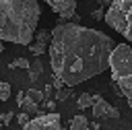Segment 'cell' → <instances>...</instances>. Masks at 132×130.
I'll return each mask as SVG.
<instances>
[{
	"label": "cell",
	"instance_id": "1",
	"mask_svg": "<svg viewBox=\"0 0 132 130\" xmlns=\"http://www.w3.org/2000/svg\"><path fill=\"white\" fill-rule=\"evenodd\" d=\"M113 47L116 43L109 35L78 23L62 21L52 29V72L62 85L74 87L107 70Z\"/></svg>",
	"mask_w": 132,
	"mask_h": 130
},
{
	"label": "cell",
	"instance_id": "2",
	"mask_svg": "<svg viewBox=\"0 0 132 130\" xmlns=\"http://www.w3.org/2000/svg\"><path fill=\"white\" fill-rule=\"evenodd\" d=\"M41 17L39 0H0V39L29 45Z\"/></svg>",
	"mask_w": 132,
	"mask_h": 130
},
{
	"label": "cell",
	"instance_id": "3",
	"mask_svg": "<svg viewBox=\"0 0 132 130\" xmlns=\"http://www.w3.org/2000/svg\"><path fill=\"white\" fill-rule=\"evenodd\" d=\"M111 80L118 85L124 97L132 95V47L128 43H118L109 58Z\"/></svg>",
	"mask_w": 132,
	"mask_h": 130
},
{
	"label": "cell",
	"instance_id": "4",
	"mask_svg": "<svg viewBox=\"0 0 132 130\" xmlns=\"http://www.w3.org/2000/svg\"><path fill=\"white\" fill-rule=\"evenodd\" d=\"M105 23L132 41V0H116L105 12Z\"/></svg>",
	"mask_w": 132,
	"mask_h": 130
},
{
	"label": "cell",
	"instance_id": "5",
	"mask_svg": "<svg viewBox=\"0 0 132 130\" xmlns=\"http://www.w3.org/2000/svg\"><path fill=\"white\" fill-rule=\"evenodd\" d=\"M23 130H64V128H62V122H60V113L52 111V113L35 116L33 120H29V124Z\"/></svg>",
	"mask_w": 132,
	"mask_h": 130
},
{
	"label": "cell",
	"instance_id": "6",
	"mask_svg": "<svg viewBox=\"0 0 132 130\" xmlns=\"http://www.w3.org/2000/svg\"><path fill=\"white\" fill-rule=\"evenodd\" d=\"M60 21H70L76 17V0H45Z\"/></svg>",
	"mask_w": 132,
	"mask_h": 130
},
{
	"label": "cell",
	"instance_id": "7",
	"mask_svg": "<svg viewBox=\"0 0 132 130\" xmlns=\"http://www.w3.org/2000/svg\"><path fill=\"white\" fill-rule=\"evenodd\" d=\"M93 116L97 118V120H109V118H120V109L118 107H113L111 103H107L101 95H93Z\"/></svg>",
	"mask_w": 132,
	"mask_h": 130
},
{
	"label": "cell",
	"instance_id": "8",
	"mask_svg": "<svg viewBox=\"0 0 132 130\" xmlns=\"http://www.w3.org/2000/svg\"><path fill=\"white\" fill-rule=\"evenodd\" d=\"M16 103H19V105H21V109H23V111H27L29 116L39 111V103H37L31 95H27V93H19V95H16Z\"/></svg>",
	"mask_w": 132,
	"mask_h": 130
},
{
	"label": "cell",
	"instance_id": "9",
	"mask_svg": "<svg viewBox=\"0 0 132 130\" xmlns=\"http://www.w3.org/2000/svg\"><path fill=\"white\" fill-rule=\"evenodd\" d=\"M70 130H91V124L85 116H74L70 120Z\"/></svg>",
	"mask_w": 132,
	"mask_h": 130
},
{
	"label": "cell",
	"instance_id": "10",
	"mask_svg": "<svg viewBox=\"0 0 132 130\" xmlns=\"http://www.w3.org/2000/svg\"><path fill=\"white\" fill-rule=\"evenodd\" d=\"M93 95H89V93H82L78 99H76V107L78 109H87V107H93Z\"/></svg>",
	"mask_w": 132,
	"mask_h": 130
},
{
	"label": "cell",
	"instance_id": "11",
	"mask_svg": "<svg viewBox=\"0 0 132 130\" xmlns=\"http://www.w3.org/2000/svg\"><path fill=\"white\" fill-rule=\"evenodd\" d=\"M29 50H31V54H35V56H41V54H45L47 43H41V41H31V43H29Z\"/></svg>",
	"mask_w": 132,
	"mask_h": 130
},
{
	"label": "cell",
	"instance_id": "12",
	"mask_svg": "<svg viewBox=\"0 0 132 130\" xmlns=\"http://www.w3.org/2000/svg\"><path fill=\"white\" fill-rule=\"evenodd\" d=\"M35 41H41V43H47V45H50L52 33H50L47 29H39V31H35Z\"/></svg>",
	"mask_w": 132,
	"mask_h": 130
},
{
	"label": "cell",
	"instance_id": "13",
	"mask_svg": "<svg viewBox=\"0 0 132 130\" xmlns=\"http://www.w3.org/2000/svg\"><path fill=\"white\" fill-rule=\"evenodd\" d=\"M10 97V85L0 78V101H6Z\"/></svg>",
	"mask_w": 132,
	"mask_h": 130
},
{
	"label": "cell",
	"instance_id": "14",
	"mask_svg": "<svg viewBox=\"0 0 132 130\" xmlns=\"http://www.w3.org/2000/svg\"><path fill=\"white\" fill-rule=\"evenodd\" d=\"M29 60L27 58H16V60H12L10 62V68H25V70H29Z\"/></svg>",
	"mask_w": 132,
	"mask_h": 130
},
{
	"label": "cell",
	"instance_id": "15",
	"mask_svg": "<svg viewBox=\"0 0 132 130\" xmlns=\"http://www.w3.org/2000/svg\"><path fill=\"white\" fill-rule=\"evenodd\" d=\"M27 95H31L37 103H41V99H43V93H41V91H37V89H29V91H27Z\"/></svg>",
	"mask_w": 132,
	"mask_h": 130
},
{
	"label": "cell",
	"instance_id": "16",
	"mask_svg": "<svg viewBox=\"0 0 132 130\" xmlns=\"http://www.w3.org/2000/svg\"><path fill=\"white\" fill-rule=\"evenodd\" d=\"M16 122H19V124H21V126L25 128V126L29 124V113H27V111H23V113H19V116H16Z\"/></svg>",
	"mask_w": 132,
	"mask_h": 130
},
{
	"label": "cell",
	"instance_id": "17",
	"mask_svg": "<svg viewBox=\"0 0 132 130\" xmlns=\"http://www.w3.org/2000/svg\"><path fill=\"white\" fill-rule=\"evenodd\" d=\"M91 17H93L95 21H101V19H105V12H103V8L99 6L97 10H93V12H91Z\"/></svg>",
	"mask_w": 132,
	"mask_h": 130
},
{
	"label": "cell",
	"instance_id": "18",
	"mask_svg": "<svg viewBox=\"0 0 132 130\" xmlns=\"http://www.w3.org/2000/svg\"><path fill=\"white\" fill-rule=\"evenodd\" d=\"M2 116V122H4V126H8L10 122H12V118H14V113L12 111H6V113H0Z\"/></svg>",
	"mask_w": 132,
	"mask_h": 130
},
{
	"label": "cell",
	"instance_id": "19",
	"mask_svg": "<svg viewBox=\"0 0 132 130\" xmlns=\"http://www.w3.org/2000/svg\"><path fill=\"white\" fill-rule=\"evenodd\" d=\"M97 2H99V6H111L116 0H97Z\"/></svg>",
	"mask_w": 132,
	"mask_h": 130
},
{
	"label": "cell",
	"instance_id": "20",
	"mask_svg": "<svg viewBox=\"0 0 132 130\" xmlns=\"http://www.w3.org/2000/svg\"><path fill=\"white\" fill-rule=\"evenodd\" d=\"M91 130H99V124L95 122V124H91Z\"/></svg>",
	"mask_w": 132,
	"mask_h": 130
},
{
	"label": "cell",
	"instance_id": "21",
	"mask_svg": "<svg viewBox=\"0 0 132 130\" xmlns=\"http://www.w3.org/2000/svg\"><path fill=\"white\" fill-rule=\"evenodd\" d=\"M2 50H4V41L0 39V54H2Z\"/></svg>",
	"mask_w": 132,
	"mask_h": 130
},
{
	"label": "cell",
	"instance_id": "22",
	"mask_svg": "<svg viewBox=\"0 0 132 130\" xmlns=\"http://www.w3.org/2000/svg\"><path fill=\"white\" fill-rule=\"evenodd\" d=\"M126 99H128V105L132 107V95H130V97H126Z\"/></svg>",
	"mask_w": 132,
	"mask_h": 130
},
{
	"label": "cell",
	"instance_id": "23",
	"mask_svg": "<svg viewBox=\"0 0 132 130\" xmlns=\"http://www.w3.org/2000/svg\"><path fill=\"white\" fill-rule=\"evenodd\" d=\"M2 126H4V122H2V116H0V130H2Z\"/></svg>",
	"mask_w": 132,
	"mask_h": 130
}]
</instances>
